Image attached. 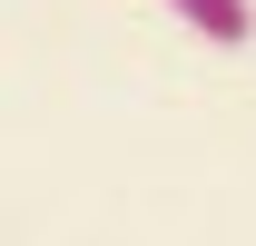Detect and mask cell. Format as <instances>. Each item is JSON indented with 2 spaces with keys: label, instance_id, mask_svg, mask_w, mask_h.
I'll list each match as a JSON object with an SVG mask.
<instances>
[{
  "label": "cell",
  "instance_id": "obj_1",
  "mask_svg": "<svg viewBox=\"0 0 256 246\" xmlns=\"http://www.w3.org/2000/svg\"><path fill=\"white\" fill-rule=\"evenodd\" d=\"M168 10H178L188 30H207L217 50H246V40H256V10H246V0H168Z\"/></svg>",
  "mask_w": 256,
  "mask_h": 246
}]
</instances>
